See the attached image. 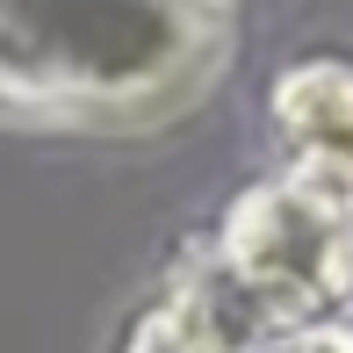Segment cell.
Here are the masks:
<instances>
[{"label": "cell", "mask_w": 353, "mask_h": 353, "mask_svg": "<svg viewBox=\"0 0 353 353\" xmlns=\"http://www.w3.org/2000/svg\"><path fill=\"white\" fill-rule=\"evenodd\" d=\"M238 0H0V101L144 123L210 79Z\"/></svg>", "instance_id": "cell-1"}, {"label": "cell", "mask_w": 353, "mask_h": 353, "mask_svg": "<svg viewBox=\"0 0 353 353\" xmlns=\"http://www.w3.org/2000/svg\"><path fill=\"white\" fill-rule=\"evenodd\" d=\"M353 303V181L317 166H288L231 202L223 231L181 281L166 310L210 353H252L281 332L339 325Z\"/></svg>", "instance_id": "cell-2"}, {"label": "cell", "mask_w": 353, "mask_h": 353, "mask_svg": "<svg viewBox=\"0 0 353 353\" xmlns=\"http://www.w3.org/2000/svg\"><path fill=\"white\" fill-rule=\"evenodd\" d=\"M274 130L288 144V166L353 181V65L346 58H303L274 79Z\"/></svg>", "instance_id": "cell-3"}, {"label": "cell", "mask_w": 353, "mask_h": 353, "mask_svg": "<svg viewBox=\"0 0 353 353\" xmlns=\"http://www.w3.org/2000/svg\"><path fill=\"white\" fill-rule=\"evenodd\" d=\"M123 353H210V346H202L195 332H188L181 317L159 303V310H144V325L130 332V346H123Z\"/></svg>", "instance_id": "cell-4"}, {"label": "cell", "mask_w": 353, "mask_h": 353, "mask_svg": "<svg viewBox=\"0 0 353 353\" xmlns=\"http://www.w3.org/2000/svg\"><path fill=\"white\" fill-rule=\"evenodd\" d=\"M252 353H353V332L339 325H303V332H281V339L252 346Z\"/></svg>", "instance_id": "cell-5"}]
</instances>
